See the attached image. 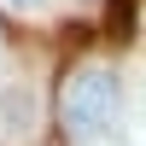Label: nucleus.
I'll list each match as a JSON object with an SVG mask.
<instances>
[{
  "mask_svg": "<svg viewBox=\"0 0 146 146\" xmlns=\"http://www.w3.org/2000/svg\"><path fill=\"white\" fill-rule=\"evenodd\" d=\"M0 6H12V12H35L41 0H0Z\"/></svg>",
  "mask_w": 146,
  "mask_h": 146,
  "instance_id": "2",
  "label": "nucleus"
},
{
  "mask_svg": "<svg viewBox=\"0 0 146 146\" xmlns=\"http://www.w3.org/2000/svg\"><path fill=\"white\" fill-rule=\"evenodd\" d=\"M58 117H64V129L76 140H94L100 129H111V117H117V76L105 64H82L76 76L64 82Z\"/></svg>",
  "mask_w": 146,
  "mask_h": 146,
  "instance_id": "1",
  "label": "nucleus"
}]
</instances>
